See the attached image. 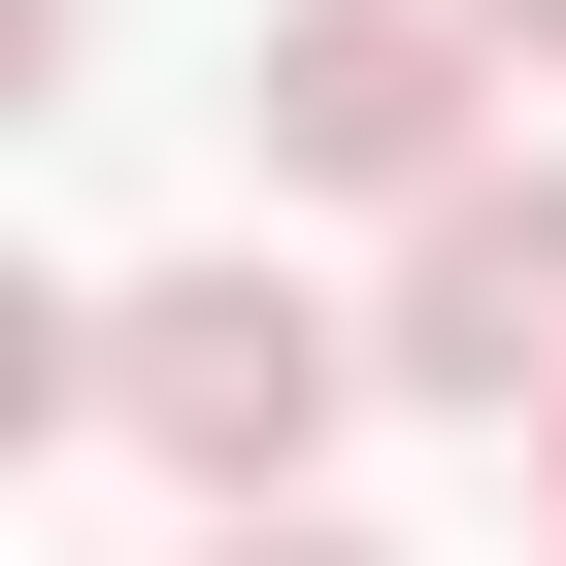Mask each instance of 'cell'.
Instances as JSON below:
<instances>
[{
	"instance_id": "7a4b0ae2",
	"label": "cell",
	"mask_w": 566,
	"mask_h": 566,
	"mask_svg": "<svg viewBox=\"0 0 566 566\" xmlns=\"http://www.w3.org/2000/svg\"><path fill=\"white\" fill-rule=\"evenodd\" d=\"M266 200H433V167H500V34L467 0H266Z\"/></svg>"
},
{
	"instance_id": "277c9868",
	"label": "cell",
	"mask_w": 566,
	"mask_h": 566,
	"mask_svg": "<svg viewBox=\"0 0 566 566\" xmlns=\"http://www.w3.org/2000/svg\"><path fill=\"white\" fill-rule=\"evenodd\" d=\"M200 566H367V533H334V500H200Z\"/></svg>"
},
{
	"instance_id": "6da1fadb",
	"label": "cell",
	"mask_w": 566,
	"mask_h": 566,
	"mask_svg": "<svg viewBox=\"0 0 566 566\" xmlns=\"http://www.w3.org/2000/svg\"><path fill=\"white\" fill-rule=\"evenodd\" d=\"M334 400H400V367H367V301H301V266H134L101 301V433L167 500H301Z\"/></svg>"
},
{
	"instance_id": "3957f363",
	"label": "cell",
	"mask_w": 566,
	"mask_h": 566,
	"mask_svg": "<svg viewBox=\"0 0 566 566\" xmlns=\"http://www.w3.org/2000/svg\"><path fill=\"white\" fill-rule=\"evenodd\" d=\"M367 367H400V400H467V433H533V400H566V167H533V134L400 200V266H367Z\"/></svg>"
},
{
	"instance_id": "5b68a950",
	"label": "cell",
	"mask_w": 566,
	"mask_h": 566,
	"mask_svg": "<svg viewBox=\"0 0 566 566\" xmlns=\"http://www.w3.org/2000/svg\"><path fill=\"white\" fill-rule=\"evenodd\" d=\"M467 34H500V67H566V0H467Z\"/></svg>"
},
{
	"instance_id": "8992f818",
	"label": "cell",
	"mask_w": 566,
	"mask_h": 566,
	"mask_svg": "<svg viewBox=\"0 0 566 566\" xmlns=\"http://www.w3.org/2000/svg\"><path fill=\"white\" fill-rule=\"evenodd\" d=\"M533 500H566V400H533Z\"/></svg>"
}]
</instances>
